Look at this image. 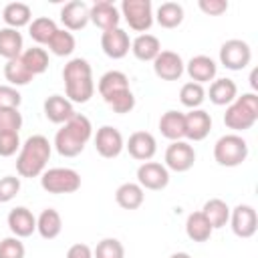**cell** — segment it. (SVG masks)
Segmentation results:
<instances>
[{
    "mask_svg": "<svg viewBox=\"0 0 258 258\" xmlns=\"http://www.w3.org/2000/svg\"><path fill=\"white\" fill-rule=\"evenodd\" d=\"M93 137V125L87 115L75 113L73 119H69L54 135V149L62 157H77L89 139Z\"/></svg>",
    "mask_w": 258,
    "mask_h": 258,
    "instance_id": "obj_1",
    "label": "cell"
},
{
    "mask_svg": "<svg viewBox=\"0 0 258 258\" xmlns=\"http://www.w3.org/2000/svg\"><path fill=\"white\" fill-rule=\"evenodd\" d=\"M64 81V97L71 103H87L95 95L93 69L87 58H71L62 69Z\"/></svg>",
    "mask_w": 258,
    "mask_h": 258,
    "instance_id": "obj_2",
    "label": "cell"
},
{
    "mask_svg": "<svg viewBox=\"0 0 258 258\" xmlns=\"http://www.w3.org/2000/svg\"><path fill=\"white\" fill-rule=\"evenodd\" d=\"M52 145L44 135H30L18 151L16 157V173L20 177H38L46 169L50 159Z\"/></svg>",
    "mask_w": 258,
    "mask_h": 258,
    "instance_id": "obj_3",
    "label": "cell"
},
{
    "mask_svg": "<svg viewBox=\"0 0 258 258\" xmlns=\"http://www.w3.org/2000/svg\"><path fill=\"white\" fill-rule=\"evenodd\" d=\"M256 121H258V95L254 91L242 93L240 97L234 99V103H230L226 107L224 125L232 131L252 129Z\"/></svg>",
    "mask_w": 258,
    "mask_h": 258,
    "instance_id": "obj_4",
    "label": "cell"
},
{
    "mask_svg": "<svg viewBox=\"0 0 258 258\" xmlns=\"http://www.w3.org/2000/svg\"><path fill=\"white\" fill-rule=\"evenodd\" d=\"M248 157V143L238 133L222 135L214 145V159L222 167H238Z\"/></svg>",
    "mask_w": 258,
    "mask_h": 258,
    "instance_id": "obj_5",
    "label": "cell"
},
{
    "mask_svg": "<svg viewBox=\"0 0 258 258\" xmlns=\"http://www.w3.org/2000/svg\"><path fill=\"white\" fill-rule=\"evenodd\" d=\"M40 187L54 196L75 194L81 187V175H79V171H75L71 167H50V169L42 171Z\"/></svg>",
    "mask_w": 258,
    "mask_h": 258,
    "instance_id": "obj_6",
    "label": "cell"
},
{
    "mask_svg": "<svg viewBox=\"0 0 258 258\" xmlns=\"http://www.w3.org/2000/svg\"><path fill=\"white\" fill-rule=\"evenodd\" d=\"M119 12L135 32L143 34L153 24V6L149 0H123Z\"/></svg>",
    "mask_w": 258,
    "mask_h": 258,
    "instance_id": "obj_7",
    "label": "cell"
},
{
    "mask_svg": "<svg viewBox=\"0 0 258 258\" xmlns=\"http://www.w3.org/2000/svg\"><path fill=\"white\" fill-rule=\"evenodd\" d=\"M252 60V48L242 38H230L220 46V62L228 71H242Z\"/></svg>",
    "mask_w": 258,
    "mask_h": 258,
    "instance_id": "obj_8",
    "label": "cell"
},
{
    "mask_svg": "<svg viewBox=\"0 0 258 258\" xmlns=\"http://www.w3.org/2000/svg\"><path fill=\"white\" fill-rule=\"evenodd\" d=\"M95 149L105 159H115L125 149V139L121 131L113 125H103L95 133Z\"/></svg>",
    "mask_w": 258,
    "mask_h": 258,
    "instance_id": "obj_9",
    "label": "cell"
},
{
    "mask_svg": "<svg viewBox=\"0 0 258 258\" xmlns=\"http://www.w3.org/2000/svg\"><path fill=\"white\" fill-rule=\"evenodd\" d=\"M165 167L171 169V171H177V173H183L187 169L194 167L196 163V149L187 143V141H171L165 149Z\"/></svg>",
    "mask_w": 258,
    "mask_h": 258,
    "instance_id": "obj_10",
    "label": "cell"
},
{
    "mask_svg": "<svg viewBox=\"0 0 258 258\" xmlns=\"http://www.w3.org/2000/svg\"><path fill=\"white\" fill-rule=\"evenodd\" d=\"M230 228L238 238H252L258 230V216L250 204H238L230 210Z\"/></svg>",
    "mask_w": 258,
    "mask_h": 258,
    "instance_id": "obj_11",
    "label": "cell"
},
{
    "mask_svg": "<svg viewBox=\"0 0 258 258\" xmlns=\"http://www.w3.org/2000/svg\"><path fill=\"white\" fill-rule=\"evenodd\" d=\"M137 183L143 189L159 191L169 183V169L157 161H143L137 167Z\"/></svg>",
    "mask_w": 258,
    "mask_h": 258,
    "instance_id": "obj_12",
    "label": "cell"
},
{
    "mask_svg": "<svg viewBox=\"0 0 258 258\" xmlns=\"http://www.w3.org/2000/svg\"><path fill=\"white\" fill-rule=\"evenodd\" d=\"M183 71H185V62L173 50H161L153 58V73L161 81H179Z\"/></svg>",
    "mask_w": 258,
    "mask_h": 258,
    "instance_id": "obj_13",
    "label": "cell"
},
{
    "mask_svg": "<svg viewBox=\"0 0 258 258\" xmlns=\"http://www.w3.org/2000/svg\"><path fill=\"white\" fill-rule=\"evenodd\" d=\"M183 131L187 141H202L212 131V117L204 109H191L183 113Z\"/></svg>",
    "mask_w": 258,
    "mask_h": 258,
    "instance_id": "obj_14",
    "label": "cell"
},
{
    "mask_svg": "<svg viewBox=\"0 0 258 258\" xmlns=\"http://www.w3.org/2000/svg\"><path fill=\"white\" fill-rule=\"evenodd\" d=\"M89 12H91V6L87 2H83V0L67 2L60 8V22H62L64 30H69V32L83 30L91 22L89 20Z\"/></svg>",
    "mask_w": 258,
    "mask_h": 258,
    "instance_id": "obj_15",
    "label": "cell"
},
{
    "mask_svg": "<svg viewBox=\"0 0 258 258\" xmlns=\"http://www.w3.org/2000/svg\"><path fill=\"white\" fill-rule=\"evenodd\" d=\"M101 48L109 58L117 60V58L127 56V52L131 50V38L121 26H117L101 34Z\"/></svg>",
    "mask_w": 258,
    "mask_h": 258,
    "instance_id": "obj_16",
    "label": "cell"
},
{
    "mask_svg": "<svg viewBox=\"0 0 258 258\" xmlns=\"http://www.w3.org/2000/svg\"><path fill=\"white\" fill-rule=\"evenodd\" d=\"M129 155L137 161H151L157 151V141L149 131H135L125 143Z\"/></svg>",
    "mask_w": 258,
    "mask_h": 258,
    "instance_id": "obj_17",
    "label": "cell"
},
{
    "mask_svg": "<svg viewBox=\"0 0 258 258\" xmlns=\"http://www.w3.org/2000/svg\"><path fill=\"white\" fill-rule=\"evenodd\" d=\"M89 20L101 28L103 32L105 30H111V28H117L119 22H121V12L119 8L113 4V2H107V0H99L91 6V12H89Z\"/></svg>",
    "mask_w": 258,
    "mask_h": 258,
    "instance_id": "obj_18",
    "label": "cell"
},
{
    "mask_svg": "<svg viewBox=\"0 0 258 258\" xmlns=\"http://www.w3.org/2000/svg\"><path fill=\"white\" fill-rule=\"evenodd\" d=\"M6 222H8L12 236H16V238H28L36 232V216L24 206L10 210Z\"/></svg>",
    "mask_w": 258,
    "mask_h": 258,
    "instance_id": "obj_19",
    "label": "cell"
},
{
    "mask_svg": "<svg viewBox=\"0 0 258 258\" xmlns=\"http://www.w3.org/2000/svg\"><path fill=\"white\" fill-rule=\"evenodd\" d=\"M185 73L189 75V79H191L194 83L204 85V83H212V81L216 79L218 64H216V60H214L212 56H208V54H196V56H191V58L187 60Z\"/></svg>",
    "mask_w": 258,
    "mask_h": 258,
    "instance_id": "obj_20",
    "label": "cell"
},
{
    "mask_svg": "<svg viewBox=\"0 0 258 258\" xmlns=\"http://www.w3.org/2000/svg\"><path fill=\"white\" fill-rule=\"evenodd\" d=\"M42 109H44V117L50 123H54V125H64L75 115V107H73V103L64 95H50V97H46Z\"/></svg>",
    "mask_w": 258,
    "mask_h": 258,
    "instance_id": "obj_21",
    "label": "cell"
},
{
    "mask_svg": "<svg viewBox=\"0 0 258 258\" xmlns=\"http://www.w3.org/2000/svg\"><path fill=\"white\" fill-rule=\"evenodd\" d=\"M131 52L137 60H143V62H153V58L161 52V42L155 34H149V32H143L139 36H135L131 40Z\"/></svg>",
    "mask_w": 258,
    "mask_h": 258,
    "instance_id": "obj_22",
    "label": "cell"
},
{
    "mask_svg": "<svg viewBox=\"0 0 258 258\" xmlns=\"http://www.w3.org/2000/svg\"><path fill=\"white\" fill-rule=\"evenodd\" d=\"M210 97V101L218 107H228L230 103H234V99L238 97V85L232 79H214L210 83V91L206 93Z\"/></svg>",
    "mask_w": 258,
    "mask_h": 258,
    "instance_id": "obj_23",
    "label": "cell"
},
{
    "mask_svg": "<svg viewBox=\"0 0 258 258\" xmlns=\"http://www.w3.org/2000/svg\"><path fill=\"white\" fill-rule=\"evenodd\" d=\"M145 200V189L137 181H125L115 189V202L123 210H137Z\"/></svg>",
    "mask_w": 258,
    "mask_h": 258,
    "instance_id": "obj_24",
    "label": "cell"
},
{
    "mask_svg": "<svg viewBox=\"0 0 258 258\" xmlns=\"http://www.w3.org/2000/svg\"><path fill=\"white\" fill-rule=\"evenodd\" d=\"M36 232L44 240H54L62 232V218L54 208H44L36 218Z\"/></svg>",
    "mask_w": 258,
    "mask_h": 258,
    "instance_id": "obj_25",
    "label": "cell"
},
{
    "mask_svg": "<svg viewBox=\"0 0 258 258\" xmlns=\"http://www.w3.org/2000/svg\"><path fill=\"white\" fill-rule=\"evenodd\" d=\"M2 20L8 28H22L32 22V10L24 2H10L2 8Z\"/></svg>",
    "mask_w": 258,
    "mask_h": 258,
    "instance_id": "obj_26",
    "label": "cell"
},
{
    "mask_svg": "<svg viewBox=\"0 0 258 258\" xmlns=\"http://www.w3.org/2000/svg\"><path fill=\"white\" fill-rule=\"evenodd\" d=\"M159 131L165 139L169 141H181L185 139V131H183V113L181 111H165L159 117Z\"/></svg>",
    "mask_w": 258,
    "mask_h": 258,
    "instance_id": "obj_27",
    "label": "cell"
},
{
    "mask_svg": "<svg viewBox=\"0 0 258 258\" xmlns=\"http://www.w3.org/2000/svg\"><path fill=\"white\" fill-rule=\"evenodd\" d=\"M123 89H129V79L121 71H107L101 75V79L97 83V91L103 97V101H107L109 97H113L115 93H119Z\"/></svg>",
    "mask_w": 258,
    "mask_h": 258,
    "instance_id": "obj_28",
    "label": "cell"
},
{
    "mask_svg": "<svg viewBox=\"0 0 258 258\" xmlns=\"http://www.w3.org/2000/svg\"><path fill=\"white\" fill-rule=\"evenodd\" d=\"M22 48H24V40L16 28H8V26L0 28V56H4L6 60L18 58L22 54Z\"/></svg>",
    "mask_w": 258,
    "mask_h": 258,
    "instance_id": "obj_29",
    "label": "cell"
},
{
    "mask_svg": "<svg viewBox=\"0 0 258 258\" xmlns=\"http://www.w3.org/2000/svg\"><path fill=\"white\" fill-rule=\"evenodd\" d=\"M202 214L206 216V220L210 222V226H212L214 230H220V228H224V226L228 224V220H230V206H228L224 200H220V198H212V200H208V202L204 204Z\"/></svg>",
    "mask_w": 258,
    "mask_h": 258,
    "instance_id": "obj_30",
    "label": "cell"
},
{
    "mask_svg": "<svg viewBox=\"0 0 258 258\" xmlns=\"http://www.w3.org/2000/svg\"><path fill=\"white\" fill-rule=\"evenodd\" d=\"M212 232L214 228L210 226V222L206 220V216L200 212H191L185 220V234L189 240L194 242H208L212 238Z\"/></svg>",
    "mask_w": 258,
    "mask_h": 258,
    "instance_id": "obj_31",
    "label": "cell"
},
{
    "mask_svg": "<svg viewBox=\"0 0 258 258\" xmlns=\"http://www.w3.org/2000/svg\"><path fill=\"white\" fill-rule=\"evenodd\" d=\"M153 20L161 28H177L183 22V6L177 2H163L153 14Z\"/></svg>",
    "mask_w": 258,
    "mask_h": 258,
    "instance_id": "obj_32",
    "label": "cell"
},
{
    "mask_svg": "<svg viewBox=\"0 0 258 258\" xmlns=\"http://www.w3.org/2000/svg\"><path fill=\"white\" fill-rule=\"evenodd\" d=\"M58 30L56 22L48 16H38V18H32V22L28 24V34L30 38L36 42V46L40 44H48V40L52 38V34Z\"/></svg>",
    "mask_w": 258,
    "mask_h": 258,
    "instance_id": "obj_33",
    "label": "cell"
},
{
    "mask_svg": "<svg viewBox=\"0 0 258 258\" xmlns=\"http://www.w3.org/2000/svg\"><path fill=\"white\" fill-rule=\"evenodd\" d=\"M20 58H22L24 67L32 73V77L42 75L48 69V52L42 46H30V48L22 50Z\"/></svg>",
    "mask_w": 258,
    "mask_h": 258,
    "instance_id": "obj_34",
    "label": "cell"
},
{
    "mask_svg": "<svg viewBox=\"0 0 258 258\" xmlns=\"http://www.w3.org/2000/svg\"><path fill=\"white\" fill-rule=\"evenodd\" d=\"M4 79L10 83V87H24V85H28L34 77H32V73L24 67L22 58L18 56V58L6 60V64H4Z\"/></svg>",
    "mask_w": 258,
    "mask_h": 258,
    "instance_id": "obj_35",
    "label": "cell"
},
{
    "mask_svg": "<svg viewBox=\"0 0 258 258\" xmlns=\"http://www.w3.org/2000/svg\"><path fill=\"white\" fill-rule=\"evenodd\" d=\"M46 46H48V50H50L54 56H71L73 50H75V46H77V40H75L73 32H69V30H64V28H58V30L52 34V38L48 40Z\"/></svg>",
    "mask_w": 258,
    "mask_h": 258,
    "instance_id": "obj_36",
    "label": "cell"
},
{
    "mask_svg": "<svg viewBox=\"0 0 258 258\" xmlns=\"http://www.w3.org/2000/svg\"><path fill=\"white\" fill-rule=\"evenodd\" d=\"M179 101H181V105L187 107L189 111H191V109H200L202 103L206 101V89H204V85L194 83V81L181 85V89H179Z\"/></svg>",
    "mask_w": 258,
    "mask_h": 258,
    "instance_id": "obj_37",
    "label": "cell"
},
{
    "mask_svg": "<svg viewBox=\"0 0 258 258\" xmlns=\"http://www.w3.org/2000/svg\"><path fill=\"white\" fill-rule=\"evenodd\" d=\"M113 113H119V115H125V113H131L133 107H135V95L131 89H123L119 93H115L113 97H109L105 101Z\"/></svg>",
    "mask_w": 258,
    "mask_h": 258,
    "instance_id": "obj_38",
    "label": "cell"
},
{
    "mask_svg": "<svg viewBox=\"0 0 258 258\" xmlns=\"http://www.w3.org/2000/svg\"><path fill=\"white\" fill-rule=\"evenodd\" d=\"M93 258H125V248L117 238H103L97 242Z\"/></svg>",
    "mask_w": 258,
    "mask_h": 258,
    "instance_id": "obj_39",
    "label": "cell"
},
{
    "mask_svg": "<svg viewBox=\"0 0 258 258\" xmlns=\"http://www.w3.org/2000/svg\"><path fill=\"white\" fill-rule=\"evenodd\" d=\"M26 248L16 236H8L0 240V258H24Z\"/></svg>",
    "mask_w": 258,
    "mask_h": 258,
    "instance_id": "obj_40",
    "label": "cell"
},
{
    "mask_svg": "<svg viewBox=\"0 0 258 258\" xmlns=\"http://www.w3.org/2000/svg\"><path fill=\"white\" fill-rule=\"evenodd\" d=\"M20 135L18 131H2L0 133V157H12L20 151Z\"/></svg>",
    "mask_w": 258,
    "mask_h": 258,
    "instance_id": "obj_41",
    "label": "cell"
},
{
    "mask_svg": "<svg viewBox=\"0 0 258 258\" xmlns=\"http://www.w3.org/2000/svg\"><path fill=\"white\" fill-rule=\"evenodd\" d=\"M22 127V113L18 109H0V133L2 131H20Z\"/></svg>",
    "mask_w": 258,
    "mask_h": 258,
    "instance_id": "obj_42",
    "label": "cell"
},
{
    "mask_svg": "<svg viewBox=\"0 0 258 258\" xmlns=\"http://www.w3.org/2000/svg\"><path fill=\"white\" fill-rule=\"evenodd\" d=\"M20 191V177L16 175H4L0 177V204H6L14 200Z\"/></svg>",
    "mask_w": 258,
    "mask_h": 258,
    "instance_id": "obj_43",
    "label": "cell"
},
{
    "mask_svg": "<svg viewBox=\"0 0 258 258\" xmlns=\"http://www.w3.org/2000/svg\"><path fill=\"white\" fill-rule=\"evenodd\" d=\"M22 103V95L18 93L16 87L10 85H0V109L8 107V109H18Z\"/></svg>",
    "mask_w": 258,
    "mask_h": 258,
    "instance_id": "obj_44",
    "label": "cell"
},
{
    "mask_svg": "<svg viewBox=\"0 0 258 258\" xmlns=\"http://www.w3.org/2000/svg\"><path fill=\"white\" fill-rule=\"evenodd\" d=\"M198 8L206 16H222L228 10V2L226 0H200Z\"/></svg>",
    "mask_w": 258,
    "mask_h": 258,
    "instance_id": "obj_45",
    "label": "cell"
},
{
    "mask_svg": "<svg viewBox=\"0 0 258 258\" xmlns=\"http://www.w3.org/2000/svg\"><path fill=\"white\" fill-rule=\"evenodd\" d=\"M67 258H93V248L89 244L77 242L67 250Z\"/></svg>",
    "mask_w": 258,
    "mask_h": 258,
    "instance_id": "obj_46",
    "label": "cell"
},
{
    "mask_svg": "<svg viewBox=\"0 0 258 258\" xmlns=\"http://www.w3.org/2000/svg\"><path fill=\"white\" fill-rule=\"evenodd\" d=\"M250 85H252L254 91L258 89V83H256V71H252V75H250Z\"/></svg>",
    "mask_w": 258,
    "mask_h": 258,
    "instance_id": "obj_47",
    "label": "cell"
},
{
    "mask_svg": "<svg viewBox=\"0 0 258 258\" xmlns=\"http://www.w3.org/2000/svg\"><path fill=\"white\" fill-rule=\"evenodd\" d=\"M169 258H191L187 252H175V254H171Z\"/></svg>",
    "mask_w": 258,
    "mask_h": 258,
    "instance_id": "obj_48",
    "label": "cell"
}]
</instances>
